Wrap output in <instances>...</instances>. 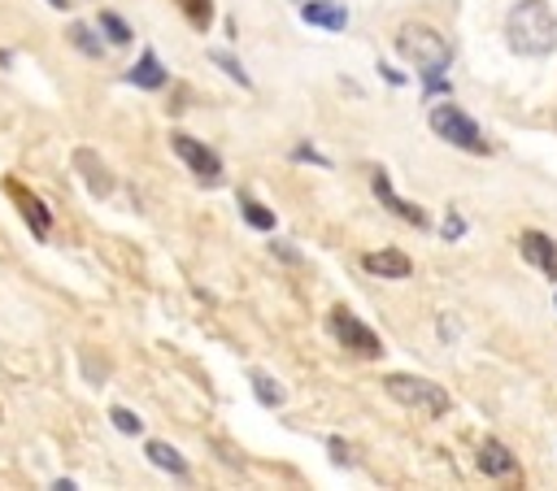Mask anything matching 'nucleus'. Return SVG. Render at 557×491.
I'll return each mask as SVG.
<instances>
[{"mask_svg": "<svg viewBox=\"0 0 557 491\" xmlns=\"http://www.w3.org/2000/svg\"><path fill=\"white\" fill-rule=\"evenodd\" d=\"M239 209H244L248 226H257V230H274V213H270L265 204H257L252 196H239Z\"/></svg>", "mask_w": 557, "mask_h": 491, "instance_id": "2eb2a0df", "label": "nucleus"}, {"mask_svg": "<svg viewBox=\"0 0 557 491\" xmlns=\"http://www.w3.org/2000/svg\"><path fill=\"white\" fill-rule=\"evenodd\" d=\"M100 26L109 30V43H126L131 39V30H126V22L117 13H100Z\"/></svg>", "mask_w": 557, "mask_h": 491, "instance_id": "a211bd4d", "label": "nucleus"}, {"mask_svg": "<svg viewBox=\"0 0 557 491\" xmlns=\"http://www.w3.org/2000/svg\"><path fill=\"white\" fill-rule=\"evenodd\" d=\"M9 191H13V196H17V204H22V213H26V222H30V226H35V235H39V239H44V235H48V213H44V204H39V200H35V196H26V191H22V187H9Z\"/></svg>", "mask_w": 557, "mask_h": 491, "instance_id": "4468645a", "label": "nucleus"}, {"mask_svg": "<svg viewBox=\"0 0 557 491\" xmlns=\"http://www.w3.org/2000/svg\"><path fill=\"white\" fill-rule=\"evenodd\" d=\"M518 248H522V256H527L535 269H544L548 278H557V248H553V239H548V235L527 230V235L518 239Z\"/></svg>", "mask_w": 557, "mask_h": 491, "instance_id": "0eeeda50", "label": "nucleus"}, {"mask_svg": "<svg viewBox=\"0 0 557 491\" xmlns=\"http://www.w3.org/2000/svg\"><path fill=\"white\" fill-rule=\"evenodd\" d=\"M361 265L379 278H409V269H413L405 252H370V256H361Z\"/></svg>", "mask_w": 557, "mask_h": 491, "instance_id": "9d476101", "label": "nucleus"}, {"mask_svg": "<svg viewBox=\"0 0 557 491\" xmlns=\"http://www.w3.org/2000/svg\"><path fill=\"white\" fill-rule=\"evenodd\" d=\"M52 4H57V9H65V4H70V0H52Z\"/></svg>", "mask_w": 557, "mask_h": 491, "instance_id": "5701e85b", "label": "nucleus"}, {"mask_svg": "<svg viewBox=\"0 0 557 491\" xmlns=\"http://www.w3.org/2000/svg\"><path fill=\"white\" fill-rule=\"evenodd\" d=\"M213 61H218V65H222V70H226V74H231V78H239V83H248V74H244V70H239V61H231V56H226V52H213Z\"/></svg>", "mask_w": 557, "mask_h": 491, "instance_id": "412c9836", "label": "nucleus"}, {"mask_svg": "<svg viewBox=\"0 0 557 491\" xmlns=\"http://www.w3.org/2000/svg\"><path fill=\"white\" fill-rule=\"evenodd\" d=\"M148 461H152V465H161V469H170L174 478H187V461H183L170 443H148Z\"/></svg>", "mask_w": 557, "mask_h": 491, "instance_id": "ddd939ff", "label": "nucleus"}, {"mask_svg": "<svg viewBox=\"0 0 557 491\" xmlns=\"http://www.w3.org/2000/svg\"><path fill=\"white\" fill-rule=\"evenodd\" d=\"M170 148L187 161V169H191L196 178H205V182H218V178H222V161H218L205 143H196L191 135H183V130H178V135H170Z\"/></svg>", "mask_w": 557, "mask_h": 491, "instance_id": "423d86ee", "label": "nucleus"}, {"mask_svg": "<svg viewBox=\"0 0 557 491\" xmlns=\"http://www.w3.org/2000/svg\"><path fill=\"white\" fill-rule=\"evenodd\" d=\"M479 469L492 474V478H505V474L518 469V461H513V452H509L500 439H483V448H479Z\"/></svg>", "mask_w": 557, "mask_h": 491, "instance_id": "1a4fd4ad", "label": "nucleus"}, {"mask_svg": "<svg viewBox=\"0 0 557 491\" xmlns=\"http://www.w3.org/2000/svg\"><path fill=\"white\" fill-rule=\"evenodd\" d=\"M109 417H113V426H117L122 435H139V430H144V421H139V417H135L131 408H113Z\"/></svg>", "mask_w": 557, "mask_h": 491, "instance_id": "6ab92c4d", "label": "nucleus"}, {"mask_svg": "<svg viewBox=\"0 0 557 491\" xmlns=\"http://www.w3.org/2000/svg\"><path fill=\"white\" fill-rule=\"evenodd\" d=\"M396 48H400V56L405 61H413V70L426 78V87L431 91H440L444 87V70H448V61H453V52H448V43H444V35H435L431 26H400V35H396Z\"/></svg>", "mask_w": 557, "mask_h": 491, "instance_id": "f03ea898", "label": "nucleus"}, {"mask_svg": "<svg viewBox=\"0 0 557 491\" xmlns=\"http://www.w3.org/2000/svg\"><path fill=\"white\" fill-rule=\"evenodd\" d=\"M300 17L313 22V26H326V30H344L348 26V9L339 0H309V4H300Z\"/></svg>", "mask_w": 557, "mask_h": 491, "instance_id": "6e6552de", "label": "nucleus"}, {"mask_svg": "<svg viewBox=\"0 0 557 491\" xmlns=\"http://www.w3.org/2000/svg\"><path fill=\"white\" fill-rule=\"evenodd\" d=\"M374 191H379V200H387V209H392L396 217H405V222H413V226H426V217H422V209H418V204L396 200V191H392V182H387V174H383V169H374Z\"/></svg>", "mask_w": 557, "mask_h": 491, "instance_id": "9b49d317", "label": "nucleus"}, {"mask_svg": "<svg viewBox=\"0 0 557 491\" xmlns=\"http://www.w3.org/2000/svg\"><path fill=\"white\" fill-rule=\"evenodd\" d=\"M131 83H135V87H148V91H157V87L165 83V70H161V61H157L152 52H144V56L135 61V70H131Z\"/></svg>", "mask_w": 557, "mask_h": 491, "instance_id": "f8f14e48", "label": "nucleus"}, {"mask_svg": "<svg viewBox=\"0 0 557 491\" xmlns=\"http://www.w3.org/2000/svg\"><path fill=\"white\" fill-rule=\"evenodd\" d=\"M505 39L522 56H544L557 48V17L544 0H518L505 17Z\"/></svg>", "mask_w": 557, "mask_h": 491, "instance_id": "f257e3e1", "label": "nucleus"}, {"mask_svg": "<svg viewBox=\"0 0 557 491\" xmlns=\"http://www.w3.org/2000/svg\"><path fill=\"white\" fill-rule=\"evenodd\" d=\"M383 387H387V395H392V400H400V404H409V408H418V413H426V417L448 413V391H444L440 382L409 378V374H387V378H383Z\"/></svg>", "mask_w": 557, "mask_h": 491, "instance_id": "7ed1b4c3", "label": "nucleus"}, {"mask_svg": "<svg viewBox=\"0 0 557 491\" xmlns=\"http://www.w3.org/2000/svg\"><path fill=\"white\" fill-rule=\"evenodd\" d=\"M331 330H335V339H339L344 348H352L357 356H379V352H383L379 335H374L366 322H357L348 309H331Z\"/></svg>", "mask_w": 557, "mask_h": 491, "instance_id": "39448f33", "label": "nucleus"}, {"mask_svg": "<svg viewBox=\"0 0 557 491\" xmlns=\"http://www.w3.org/2000/svg\"><path fill=\"white\" fill-rule=\"evenodd\" d=\"M183 9H187V17L196 22V26H209V17H213V9H209V0H178Z\"/></svg>", "mask_w": 557, "mask_h": 491, "instance_id": "aec40b11", "label": "nucleus"}, {"mask_svg": "<svg viewBox=\"0 0 557 491\" xmlns=\"http://www.w3.org/2000/svg\"><path fill=\"white\" fill-rule=\"evenodd\" d=\"M252 391H257V400H261L265 408L283 404V387H278L274 378H265V374H252Z\"/></svg>", "mask_w": 557, "mask_h": 491, "instance_id": "f3484780", "label": "nucleus"}, {"mask_svg": "<svg viewBox=\"0 0 557 491\" xmlns=\"http://www.w3.org/2000/svg\"><path fill=\"white\" fill-rule=\"evenodd\" d=\"M70 43H74V48H83L87 56H100V52H104V43H100V39L91 35V26H83V22H74V26H70Z\"/></svg>", "mask_w": 557, "mask_h": 491, "instance_id": "dca6fc26", "label": "nucleus"}, {"mask_svg": "<svg viewBox=\"0 0 557 491\" xmlns=\"http://www.w3.org/2000/svg\"><path fill=\"white\" fill-rule=\"evenodd\" d=\"M431 130H435L440 139H448V143L466 148V152H487L483 130H479V126H474L457 104H435V109H431Z\"/></svg>", "mask_w": 557, "mask_h": 491, "instance_id": "20e7f679", "label": "nucleus"}, {"mask_svg": "<svg viewBox=\"0 0 557 491\" xmlns=\"http://www.w3.org/2000/svg\"><path fill=\"white\" fill-rule=\"evenodd\" d=\"M461 230H466V226H461V217H444V235H448V239H457Z\"/></svg>", "mask_w": 557, "mask_h": 491, "instance_id": "4be33fe9", "label": "nucleus"}]
</instances>
